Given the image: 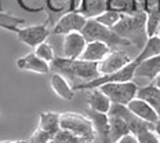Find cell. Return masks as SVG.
Listing matches in <instances>:
<instances>
[{
	"instance_id": "6da1fadb",
	"label": "cell",
	"mask_w": 160,
	"mask_h": 143,
	"mask_svg": "<svg viewBox=\"0 0 160 143\" xmlns=\"http://www.w3.org/2000/svg\"><path fill=\"white\" fill-rule=\"evenodd\" d=\"M55 73H59L75 87L82 83H88L99 77L98 62L83 61V59H68L65 56H55L50 64Z\"/></svg>"
},
{
	"instance_id": "7a4b0ae2",
	"label": "cell",
	"mask_w": 160,
	"mask_h": 143,
	"mask_svg": "<svg viewBox=\"0 0 160 143\" xmlns=\"http://www.w3.org/2000/svg\"><path fill=\"white\" fill-rule=\"evenodd\" d=\"M112 31L122 39L131 43L132 47L141 51L149 37L146 33V14L145 12L132 15L123 14L120 21L112 28Z\"/></svg>"
},
{
	"instance_id": "3957f363",
	"label": "cell",
	"mask_w": 160,
	"mask_h": 143,
	"mask_svg": "<svg viewBox=\"0 0 160 143\" xmlns=\"http://www.w3.org/2000/svg\"><path fill=\"white\" fill-rule=\"evenodd\" d=\"M82 35L84 36V39L87 40V41L105 43L106 45H109V48H111L112 51H115V50H126L128 47H132L130 41L122 39L120 36L116 35L111 28L99 24L94 18L87 19L84 28L82 29Z\"/></svg>"
},
{
	"instance_id": "277c9868",
	"label": "cell",
	"mask_w": 160,
	"mask_h": 143,
	"mask_svg": "<svg viewBox=\"0 0 160 143\" xmlns=\"http://www.w3.org/2000/svg\"><path fill=\"white\" fill-rule=\"evenodd\" d=\"M59 125L61 128L73 132L75 135L80 136L88 143H92L95 139L97 134L87 116H82L78 113H61Z\"/></svg>"
},
{
	"instance_id": "5b68a950",
	"label": "cell",
	"mask_w": 160,
	"mask_h": 143,
	"mask_svg": "<svg viewBox=\"0 0 160 143\" xmlns=\"http://www.w3.org/2000/svg\"><path fill=\"white\" fill-rule=\"evenodd\" d=\"M104 94L111 99L112 103L118 105H127L137 96L138 84L132 80L122 83H106L98 87Z\"/></svg>"
},
{
	"instance_id": "8992f818",
	"label": "cell",
	"mask_w": 160,
	"mask_h": 143,
	"mask_svg": "<svg viewBox=\"0 0 160 143\" xmlns=\"http://www.w3.org/2000/svg\"><path fill=\"white\" fill-rule=\"evenodd\" d=\"M17 37L19 41H22L28 47L35 50L39 44L46 41L50 36V29L47 28V24H40V25H31L26 28H18L15 32Z\"/></svg>"
},
{
	"instance_id": "52a82bcc",
	"label": "cell",
	"mask_w": 160,
	"mask_h": 143,
	"mask_svg": "<svg viewBox=\"0 0 160 143\" xmlns=\"http://www.w3.org/2000/svg\"><path fill=\"white\" fill-rule=\"evenodd\" d=\"M86 22H87V19L82 14H79L76 10H71V11L65 12V14L58 19V22L54 25L52 33H54V35H64L65 36L72 32H82Z\"/></svg>"
},
{
	"instance_id": "ba28073f",
	"label": "cell",
	"mask_w": 160,
	"mask_h": 143,
	"mask_svg": "<svg viewBox=\"0 0 160 143\" xmlns=\"http://www.w3.org/2000/svg\"><path fill=\"white\" fill-rule=\"evenodd\" d=\"M132 59L134 58H131L126 50H115L109 52L102 61L98 62V72L99 74H109L124 68Z\"/></svg>"
},
{
	"instance_id": "9c48e42d",
	"label": "cell",
	"mask_w": 160,
	"mask_h": 143,
	"mask_svg": "<svg viewBox=\"0 0 160 143\" xmlns=\"http://www.w3.org/2000/svg\"><path fill=\"white\" fill-rule=\"evenodd\" d=\"M87 40L82 35V32H72L65 35L64 39V56L68 59H79L82 52L84 51Z\"/></svg>"
},
{
	"instance_id": "30bf717a",
	"label": "cell",
	"mask_w": 160,
	"mask_h": 143,
	"mask_svg": "<svg viewBox=\"0 0 160 143\" xmlns=\"http://www.w3.org/2000/svg\"><path fill=\"white\" fill-rule=\"evenodd\" d=\"M158 74H160V55L151 56V58L138 62L137 68H135V72H134V79H132V81L144 79L145 81L152 83Z\"/></svg>"
},
{
	"instance_id": "8fae6325",
	"label": "cell",
	"mask_w": 160,
	"mask_h": 143,
	"mask_svg": "<svg viewBox=\"0 0 160 143\" xmlns=\"http://www.w3.org/2000/svg\"><path fill=\"white\" fill-rule=\"evenodd\" d=\"M17 68L19 70H28L33 73H39V74H48L51 72V66H50L48 62L39 58L35 52H29V54L17 59Z\"/></svg>"
},
{
	"instance_id": "7c38bea8",
	"label": "cell",
	"mask_w": 160,
	"mask_h": 143,
	"mask_svg": "<svg viewBox=\"0 0 160 143\" xmlns=\"http://www.w3.org/2000/svg\"><path fill=\"white\" fill-rule=\"evenodd\" d=\"M86 116L91 121L94 131L97 135H99L102 143H111L109 141V117L108 113H101L95 112L92 109H87L86 110Z\"/></svg>"
},
{
	"instance_id": "4fadbf2b",
	"label": "cell",
	"mask_w": 160,
	"mask_h": 143,
	"mask_svg": "<svg viewBox=\"0 0 160 143\" xmlns=\"http://www.w3.org/2000/svg\"><path fill=\"white\" fill-rule=\"evenodd\" d=\"M126 106L128 107L130 112L134 113L137 117H139L141 120H144V121L151 122V124H155V122L158 121V118H159L158 112H156L149 103H146L145 101L137 98V96L132 99L131 102H128Z\"/></svg>"
},
{
	"instance_id": "5bb4252c",
	"label": "cell",
	"mask_w": 160,
	"mask_h": 143,
	"mask_svg": "<svg viewBox=\"0 0 160 143\" xmlns=\"http://www.w3.org/2000/svg\"><path fill=\"white\" fill-rule=\"evenodd\" d=\"M50 84H51L52 91L64 101H72L75 98L76 91L73 89V85L68 81V79L64 77L59 73H54L50 79Z\"/></svg>"
},
{
	"instance_id": "9a60e30c",
	"label": "cell",
	"mask_w": 160,
	"mask_h": 143,
	"mask_svg": "<svg viewBox=\"0 0 160 143\" xmlns=\"http://www.w3.org/2000/svg\"><path fill=\"white\" fill-rule=\"evenodd\" d=\"M111 51L112 50L109 48V45H106L105 43L87 41L84 51L82 52V55H80L79 59L90 61V62H99V61H102V59H104Z\"/></svg>"
},
{
	"instance_id": "2e32d148",
	"label": "cell",
	"mask_w": 160,
	"mask_h": 143,
	"mask_svg": "<svg viewBox=\"0 0 160 143\" xmlns=\"http://www.w3.org/2000/svg\"><path fill=\"white\" fill-rule=\"evenodd\" d=\"M137 98L149 103L160 116V88L155 83H148V84L138 87V89H137Z\"/></svg>"
},
{
	"instance_id": "e0dca14e",
	"label": "cell",
	"mask_w": 160,
	"mask_h": 143,
	"mask_svg": "<svg viewBox=\"0 0 160 143\" xmlns=\"http://www.w3.org/2000/svg\"><path fill=\"white\" fill-rule=\"evenodd\" d=\"M59 118L61 114L55 112H42L39 114V125L38 131L43 132V134L48 136H54V134L61 128L59 125Z\"/></svg>"
},
{
	"instance_id": "ac0fdd59",
	"label": "cell",
	"mask_w": 160,
	"mask_h": 143,
	"mask_svg": "<svg viewBox=\"0 0 160 143\" xmlns=\"http://www.w3.org/2000/svg\"><path fill=\"white\" fill-rule=\"evenodd\" d=\"M106 8H108L106 0H80L76 11L82 14L86 19H91L102 14Z\"/></svg>"
},
{
	"instance_id": "d6986e66",
	"label": "cell",
	"mask_w": 160,
	"mask_h": 143,
	"mask_svg": "<svg viewBox=\"0 0 160 143\" xmlns=\"http://www.w3.org/2000/svg\"><path fill=\"white\" fill-rule=\"evenodd\" d=\"M87 103H88V109H92V110L101 113H108L109 109H111L112 102L99 88H92L88 89Z\"/></svg>"
},
{
	"instance_id": "ffe728a7",
	"label": "cell",
	"mask_w": 160,
	"mask_h": 143,
	"mask_svg": "<svg viewBox=\"0 0 160 143\" xmlns=\"http://www.w3.org/2000/svg\"><path fill=\"white\" fill-rule=\"evenodd\" d=\"M109 117V141L111 143H116L124 135L131 134L127 122L118 114H108Z\"/></svg>"
},
{
	"instance_id": "44dd1931",
	"label": "cell",
	"mask_w": 160,
	"mask_h": 143,
	"mask_svg": "<svg viewBox=\"0 0 160 143\" xmlns=\"http://www.w3.org/2000/svg\"><path fill=\"white\" fill-rule=\"evenodd\" d=\"M156 55H160V37L155 35V36H149L144 48L139 51V54L134 59L137 62H141L144 59H148L151 56H156Z\"/></svg>"
},
{
	"instance_id": "7402d4cb",
	"label": "cell",
	"mask_w": 160,
	"mask_h": 143,
	"mask_svg": "<svg viewBox=\"0 0 160 143\" xmlns=\"http://www.w3.org/2000/svg\"><path fill=\"white\" fill-rule=\"evenodd\" d=\"M106 6H108L106 10H116L122 14H139L137 11L135 0H106Z\"/></svg>"
},
{
	"instance_id": "603a6c76",
	"label": "cell",
	"mask_w": 160,
	"mask_h": 143,
	"mask_svg": "<svg viewBox=\"0 0 160 143\" xmlns=\"http://www.w3.org/2000/svg\"><path fill=\"white\" fill-rule=\"evenodd\" d=\"M24 24H25L24 18H18V17L11 15V14H8V12H4L0 10V28L15 33L18 31L19 26Z\"/></svg>"
},
{
	"instance_id": "cb8c5ba5",
	"label": "cell",
	"mask_w": 160,
	"mask_h": 143,
	"mask_svg": "<svg viewBox=\"0 0 160 143\" xmlns=\"http://www.w3.org/2000/svg\"><path fill=\"white\" fill-rule=\"evenodd\" d=\"M50 143H88V142L82 139L80 136L75 135L73 132L68 131V129L59 128L51 138Z\"/></svg>"
},
{
	"instance_id": "d4e9b609",
	"label": "cell",
	"mask_w": 160,
	"mask_h": 143,
	"mask_svg": "<svg viewBox=\"0 0 160 143\" xmlns=\"http://www.w3.org/2000/svg\"><path fill=\"white\" fill-rule=\"evenodd\" d=\"M123 17L122 12L116 11V10H105L102 14H99L98 17H95L94 19H97V21L99 22V24L108 26V28H113L118 22L120 21V18Z\"/></svg>"
},
{
	"instance_id": "484cf974",
	"label": "cell",
	"mask_w": 160,
	"mask_h": 143,
	"mask_svg": "<svg viewBox=\"0 0 160 143\" xmlns=\"http://www.w3.org/2000/svg\"><path fill=\"white\" fill-rule=\"evenodd\" d=\"M35 52L36 55L39 56V58H42L43 61H46V62H48V64H51L52 61H54V58H55V52H54V50H52V47L48 44L47 41H43L42 44H39L38 47L35 48Z\"/></svg>"
},
{
	"instance_id": "4316f807",
	"label": "cell",
	"mask_w": 160,
	"mask_h": 143,
	"mask_svg": "<svg viewBox=\"0 0 160 143\" xmlns=\"http://www.w3.org/2000/svg\"><path fill=\"white\" fill-rule=\"evenodd\" d=\"M135 138L138 143H159L160 142V138L155 132V129H145V131L137 134Z\"/></svg>"
},
{
	"instance_id": "83f0119b",
	"label": "cell",
	"mask_w": 160,
	"mask_h": 143,
	"mask_svg": "<svg viewBox=\"0 0 160 143\" xmlns=\"http://www.w3.org/2000/svg\"><path fill=\"white\" fill-rule=\"evenodd\" d=\"M116 143H138V142H137V138L134 134H127L123 136V138H120Z\"/></svg>"
},
{
	"instance_id": "f1b7e54d",
	"label": "cell",
	"mask_w": 160,
	"mask_h": 143,
	"mask_svg": "<svg viewBox=\"0 0 160 143\" xmlns=\"http://www.w3.org/2000/svg\"><path fill=\"white\" fill-rule=\"evenodd\" d=\"M155 132H156V134H158V136L160 138V116H159L158 121L155 122Z\"/></svg>"
},
{
	"instance_id": "f546056e",
	"label": "cell",
	"mask_w": 160,
	"mask_h": 143,
	"mask_svg": "<svg viewBox=\"0 0 160 143\" xmlns=\"http://www.w3.org/2000/svg\"><path fill=\"white\" fill-rule=\"evenodd\" d=\"M152 83H155V84H156V85H158V87L160 88V74H158V76H156V79L153 80Z\"/></svg>"
},
{
	"instance_id": "4dcf8cb0",
	"label": "cell",
	"mask_w": 160,
	"mask_h": 143,
	"mask_svg": "<svg viewBox=\"0 0 160 143\" xmlns=\"http://www.w3.org/2000/svg\"><path fill=\"white\" fill-rule=\"evenodd\" d=\"M12 143H28L26 141H15V142H12Z\"/></svg>"
},
{
	"instance_id": "1f68e13d",
	"label": "cell",
	"mask_w": 160,
	"mask_h": 143,
	"mask_svg": "<svg viewBox=\"0 0 160 143\" xmlns=\"http://www.w3.org/2000/svg\"><path fill=\"white\" fill-rule=\"evenodd\" d=\"M0 143H12V142H10V141H3V142H0Z\"/></svg>"
},
{
	"instance_id": "d6a6232c",
	"label": "cell",
	"mask_w": 160,
	"mask_h": 143,
	"mask_svg": "<svg viewBox=\"0 0 160 143\" xmlns=\"http://www.w3.org/2000/svg\"><path fill=\"white\" fill-rule=\"evenodd\" d=\"M159 143H160V142H159Z\"/></svg>"
}]
</instances>
